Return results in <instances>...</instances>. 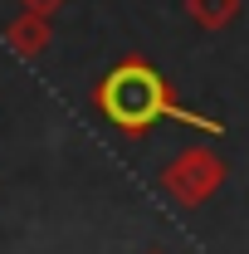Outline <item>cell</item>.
Instances as JSON below:
<instances>
[{"mask_svg":"<svg viewBox=\"0 0 249 254\" xmlns=\"http://www.w3.org/2000/svg\"><path fill=\"white\" fill-rule=\"evenodd\" d=\"M142 254H166V250H142Z\"/></svg>","mask_w":249,"mask_h":254,"instance_id":"6","label":"cell"},{"mask_svg":"<svg viewBox=\"0 0 249 254\" xmlns=\"http://www.w3.org/2000/svg\"><path fill=\"white\" fill-rule=\"evenodd\" d=\"M63 5H68V0H20V10H34V15H54Z\"/></svg>","mask_w":249,"mask_h":254,"instance_id":"5","label":"cell"},{"mask_svg":"<svg viewBox=\"0 0 249 254\" xmlns=\"http://www.w3.org/2000/svg\"><path fill=\"white\" fill-rule=\"evenodd\" d=\"M5 44H10V54H20V59H39V54L54 44V15L20 10V15L5 25Z\"/></svg>","mask_w":249,"mask_h":254,"instance_id":"3","label":"cell"},{"mask_svg":"<svg viewBox=\"0 0 249 254\" xmlns=\"http://www.w3.org/2000/svg\"><path fill=\"white\" fill-rule=\"evenodd\" d=\"M93 108L118 127L123 137H147L161 118L186 123L205 137H225V123L210 113H195L181 103V93L171 88V78L156 68L147 54H123L103 78L93 83Z\"/></svg>","mask_w":249,"mask_h":254,"instance_id":"1","label":"cell"},{"mask_svg":"<svg viewBox=\"0 0 249 254\" xmlns=\"http://www.w3.org/2000/svg\"><path fill=\"white\" fill-rule=\"evenodd\" d=\"M225 176H230V166H225V157H220L215 147H186L181 157L166 161L161 190H166V200H171L176 210H200V205L225 186Z\"/></svg>","mask_w":249,"mask_h":254,"instance_id":"2","label":"cell"},{"mask_svg":"<svg viewBox=\"0 0 249 254\" xmlns=\"http://www.w3.org/2000/svg\"><path fill=\"white\" fill-rule=\"evenodd\" d=\"M181 10H186L200 30L220 34V30H230V25L245 15V0H181Z\"/></svg>","mask_w":249,"mask_h":254,"instance_id":"4","label":"cell"}]
</instances>
